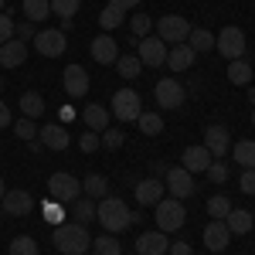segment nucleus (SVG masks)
I'll use <instances>...</instances> for the list:
<instances>
[{
    "label": "nucleus",
    "mask_w": 255,
    "mask_h": 255,
    "mask_svg": "<svg viewBox=\"0 0 255 255\" xmlns=\"http://www.w3.org/2000/svg\"><path fill=\"white\" fill-rule=\"evenodd\" d=\"M96 218H99V225L109 232V235H119V232H126L129 225H133V211H129V204L123 201V197H102L96 204Z\"/></svg>",
    "instance_id": "1"
},
{
    "label": "nucleus",
    "mask_w": 255,
    "mask_h": 255,
    "mask_svg": "<svg viewBox=\"0 0 255 255\" xmlns=\"http://www.w3.org/2000/svg\"><path fill=\"white\" fill-rule=\"evenodd\" d=\"M55 249L61 255H85L92 249V235H89V228L79 225V221H61L55 225Z\"/></svg>",
    "instance_id": "2"
},
{
    "label": "nucleus",
    "mask_w": 255,
    "mask_h": 255,
    "mask_svg": "<svg viewBox=\"0 0 255 255\" xmlns=\"http://www.w3.org/2000/svg\"><path fill=\"white\" fill-rule=\"evenodd\" d=\"M153 208H157V211H153V218H157V228L163 232V235H170V232H180V228H184L187 211H184V204H180L177 197H160Z\"/></svg>",
    "instance_id": "3"
},
{
    "label": "nucleus",
    "mask_w": 255,
    "mask_h": 255,
    "mask_svg": "<svg viewBox=\"0 0 255 255\" xmlns=\"http://www.w3.org/2000/svg\"><path fill=\"white\" fill-rule=\"evenodd\" d=\"M48 194L51 201H58V204H72V201H79L82 197V180L72 174H51L48 177Z\"/></svg>",
    "instance_id": "4"
},
{
    "label": "nucleus",
    "mask_w": 255,
    "mask_h": 255,
    "mask_svg": "<svg viewBox=\"0 0 255 255\" xmlns=\"http://www.w3.org/2000/svg\"><path fill=\"white\" fill-rule=\"evenodd\" d=\"M139 113H143V99H139V92H133V89H119L116 96H113V116H116L119 123H136Z\"/></svg>",
    "instance_id": "5"
},
{
    "label": "nucleus",
    "mask_w": 255,
    "mask_h": 255,
    "mask_svg": "<svg viewBox=\"0 0 255 255\" xmlns=\"http://www.w3.org/2000/svg\"><path fill=\"white\" fill-rule=\"evenodd\" d=\"M215 48H218V55H221V58H228V61L245 58V31L235 27V24H232V27H225V31L218 34Z\"/></svg>",
    "instance_id": "6"
},
{
    "label": "nucleus",
    "mask_w": 255,
    "mask_h": 255,
    "mask_svg": "<svg viewBox=\"0 0 255 255\" xmlns=\"http://www.w3.org/2000/svg\"><path fill=\"white\" fill-rule=\"evenodd\" d=\"M187 34H191V20L180 14H167L163 20H157V38L167 44H184Z\"/></svg>",
    "instance_id": "7"
},
{
    "label": "nucleus",
    "mask_w": 255,
    "mask_h": 255,
    "mask_svg": "<svg viewBox=\"0 0 255 255\" xmlns=\"http://www.w3.org/2000/svg\"><path fill=\"white\" fill-rule=\"evenodd\" d=\"M34 48H38V55L44 58H61L65 51H68V38H65V31H55V27H48V31H38L34 34Z\"/></svg>",
    "instance_id": "8"
},
{
    "label": "nucleus",
    "mask_w": 255,
    "mask_h": 255,
    "mask_svg": "<svg viewBox=\"0 0 255 255\" xmlns=\"http://www.w3.org/2000/svg\"><path fill=\"white\" fill-rule=\"evenodd\" d=\"M153 96H157L160 109H180V106H184V85L177 79H160L157 89H153Z\"/></svg>",
    "instance_id": "9"
},
{
    "label": "nucleus",
    "mask_w": 255,
    "mask_h": 255,
    "mask_svg": "<svg viewBox=\"0 0 255 255\" xmlns=\"http://www.w3.org/2000/svg\"><path fill=\"white\" fill-rule=\"evenodd\" d=\"M136 58L143 61V65H150V68H160V65L167 61V48H163V41H160V38L146 34V38H139Z\"/></svg>",
    "instance_id": "10"
},
{
    "label": "nucleus",
    "mask_w": 255,
    "mask_h": 255,
    "mask_svg": "<svg viewBox=\"0 0 255 255\" xmlns=\"http://www.w3.org/2000/svg\"><path fill=\"white\" fill-rule=\"evenodd\" d=\"M167 191H170V197H177V201L191 197L194 194V174H187L184 167H170V170H167Z\"/></svg>",
    "instance_id": "11"
},
{
    "label": "nucleus",
    "mask_w": 255,
    "mask_h": 255,
    "mask_svg": "<svg viewBox=\"0 0 255 255\" xmlns=\"http://www.w3.org/2000/svg\"><path fill=\"white\" fill-rule=\"evenodd\" d=\"M228 242H232L228 225H225V221H218V218H211V225L204 228V249L218 255V252H225V249H228Z\"/></svg>",
    "instance_id": "12"
},
{
    "label": "nucleus",
    "mask_w": 255,
    "mask_h": 255,
    "mask_svg": "<svg viewBox=\"0 0 255 255\" xmlns=\"http://www.w3.org/2000/svg\"><path fill=\"white\" fill-rule=\"evenodd\" d=\"M61 82H65V92L72 99H82L89 92V85H92V82H89V72H85L82 65H68L65 75H61Z\"/></svg>",
    "instance_id": "13"
},
{
    "label": "nucleus",
    "mask_w": 255,
    "mask_h": 255,
    "mask_svg": "<svg viewBox=\"0 0 255 255\" xmlns=\"http://www.w3.org/2000/svg\"><path fill=\"white\" fill-rule=\"evenodd\" d=\"M38 139L44 150H65L72 136H68V129L61 126V123H48V126H38Z\"/></svg>",
    "instance_id": "14"
},
{
    "label": "nucleus",
    "mask_w": 255,
    "mask_h": 255,
    "mask_svg": "<svg viewBox=\"0 0 255 255\" xmlns=\"http://www.w3.org/2000/svg\"><path fill=\"white\" fill-rule=\"evenodd\" d=\"M31 208H34V197L27 194V191H7V194L0 197V211H7L10 218L27 215Z\"/></svg>",
    "instance_id": "15"
},
{
    "label": "nucleus",
    "mask_w": 255,
    "mask_h": 255,
    "mask_svg": "<svg viewBox=\"0 0 255 255\" xmlns=\"http://www.w3.org/2000/svg\"><path fill=\"white\" fill-rule=\"evenodd\" d=\"M167 249H170V238L160 228L157 232H143L136 238V255H167Z\"/></svg>",
    "instance_id": "16"
},
{
    "label": "nucleus",
    "mask_w": 255,
    "mask_h": 255,
    "mask_svg": "<svg viewBox=\"0 0 255 255\" xmlns=\"http://www.w3.org/2000/svg\"><path fill=\"white\" fill-rule=\"evenodd\" d=\"M197 61V51L184 41V44H174V48H167V68L170 72H187L191 65Z\"/></svg>",
    "instance_id": "17"
},
{
    "label": "nucleus",
    "mask_w": 255,
    "mask_h": 255,
    "mask_svg": "<svg viewBox=\"0 0 255 255\" xmlns=\"http://www.w3.org/2000/svg\"><path fill=\"white\" fill-rule=\"evenodd\" d=\"M204 146H208L211 157H225V153L232 150L228 129H225V126H208V129H204Z\"/></svg>",
    "instance_id": "18"
},
{
    "label": "nucleus",
    "mask_w": 255,
    "mask_h": 255,
    "mask_svg": "<svg viewBox=\"0 0 255 255\" xmlns=\"http://www.w3.org/2000/svg\"><path fill=\"white\" fill-rule=\"evenodd\" d=\"M211 160L215 157H211L208 146L201 143V146H187V150H184V163H180V167H184L187 174H204V170L211 167Z\"/></svg>",
    "instance_id": "19"
},
{
    "label": "nucleus",
    "mask_w": 255,
    "mask_h": 255,
    "mask_svg": "<svg viewBox=\"0 0 255 255\" xmlns=\"http://www.w3.org/2000/svg\"><path fill=\"white\" fill-rule=\"evenodd\" d=\"M24 58H27V44L24 41L10 38L0 44V68H17V65H24Z\"/></svg>",
    "instance_id": "20"
},
{
    "label": "nucleus",
    "mask_w": 255,
    "mask_h": 255,
    "mask_svg": "<svg viewBox=\"0 0 255 255\" xmlns=\"http://www.w3.org/2000/svg\"><path fill=\"white\" fill-rule=\"evenodd\" d=\"M89 48H92V58H96L99 65H116V58H119V44L109 38V34H99V38L92 41Z\"/></svg>",
    "instance_id": "21"
},
{
    "label": "nucleus",
    "mask_w": 255,
    "mask_h": 255,
    "mask_svg": "<svg viewBox=\"0 0 255 255\" xmlns=\"http://www.w3.org/2000/svg\"><path fill=\"white\" fill-rule=\"evenodd\" d=\"M163 191H167V184L160 177H146V180L136 184V204H157L163 197Z\"/></svg>",
    "instance_id": "22"
},
{
    "label": "nucleus",
    "mask_w": 255,
    "mask_h": 255,
    "mask_svg": "<svg viewBox=\"0 0 255 255\" xmlns=\"http://www.w3.org/2000/svg\"><path fill=\"white\" fill-rule=\"evenodd\" d=\"M82 119H85V126H89L92 133L109 129V109H106V106H99V102H89V106L82 109Z\"/></svg>",
    "instance_id": "23"
},
{
    "label": "nucleus",
    "mask_w": 255,
    "mask_h": 255,
    "mask_svg": "<svg viewBox=\"0 0 255 255\" xmlns=\"http://www.w3.org/2000/svg\"><path fill=\"white\" fill-rule=\"evenodd\" d=\"M225 225H228L232 238H235V235H249V232L255 228V218L249 215V211H235V208H232V211H228V218H225Z\"/></svg>",
    "instance_id": "24"
},
{
    "label": "nucleus",
    "mask_w": 255,
    "mask_h": 255,
    "mask_svg": "<svg viewBox=\"0 0 255 255\" xmlns=\"http://www.w3.org/2000/svg\"><path fill=\"white\" fill-rule=\"evenodd\" d=\"M96 204H99V201H92V197L72 201V211H68V218H72V221H79V225H89V221H96Z\"/></svg>",
    "instance_id": "25"
},
{
    "label": "nucleus",
    "mask_w": 255,
    "mask_h": 255,
    "mask_svg": "<svg viewBox=\"0 0 255 255\" xmlns=\"http://www.w3.org/2000/svg\"><path fill=\"white\" fill-rule=\"evenodd\" d=\"M232 157L242 163V170H255V139H238L232 146Z\"/></svg>",
    "instance_id": "26"
},
{
    "label": "nucleus",
    "mask_w": 255,
    "mask_h": 255,
    "mask_svg": "<svg viewBox=\"0 0 255 255\" xmlns=\"http://www.w3.org/2000/svg\"><path fill=\"white\" fill-rule=\"evenodd\" d=\"M123 20H126V10H123V7H116V3L109 0V7H102V14H99V27L109 34V31H116Z\"/></svg>",
    "instance_id": "27"
},
{
    "label": "nucleus",
    "mask_w": 255,
    "mask_h": 255,
    "mask_svg": "<svg viewBox=\"0 0 255 255\" xmlns=\"http://www.w3.org/2000/svg\"><path fill=\"white\" fill-rule=\"evenodd\" d=\"M228 82H232V85H252V65L245 58L228 61Z\"/></svg>",
    "instance_id": "28"
},
{
    "label": "nucleus",
    "mask_w": 255,
    "mask_h": 255,
    "mask_svg": "<svg viewBox=\"0 0 255 255\" xmlns=\"http://www.w3.org/2000/svg\"><path fill=\"white\" fill-rule=\"evenodd\" d=\"M82 191L92 197V201H102V197L109 194V180H106L102 174H89L85 180H82Z\"/></svg>",
    "instance_id": "29"
},
{
    "label": "nucleus",
    "mask_w": 255,
    "mask_h": 255,
    "mask_svg": "<svg viewBox=\"0 0 255 255\" xmlns=\"http://www.w3.org/2000/svg\"><path fill=\"white\" fill-rule=\"evenodd\" d=\"M89 252H96V255H123V245H119V238L116 235H99V238H92V249Z\"/></svg>",
    "instance_id": "30"
},
{
    "label": "nucleus",
    "mask_w": 255,
    "mask_h": 255,
    "mask_svg": "<svg viewBox=\"0 0 255 255\" xmlns=\"http://www.w3.org/2000/svg\"><path fill=\"white\" fill-rule=\"evenodd\" d=\"M17 102H20V113H24L27 119H38L41 113H44V99H41V92H24Z\"/></svg>",
    "instance_id": "31"
},
{
    "label": "nucleus",
    "mask_w": 255,
    "mask_h": 255,
    "mask_svg": "<svg viewBox=\"0 0 255 255\" xmlns=\"http://www.w3.org/2000/svg\"><path fill=\"white\" fill-rule=\"evenodd\" d=\"M136 126H139L143 136H160V133H163V119H160V113H139Z\"/></svg>",
    "instance_id": "32"
},
{
    "label": "nucleus",
    "mask_w": 255,
    "mask_h": 255,
    "mask_svg": "<svg viewBox=\"0 0 255 255\" xmlns=\"http://www.w3.org/2000/svg\"><path fill=\"white\" fill-rule=\"evenodd\" d=\"M116 72H119V79H136L139 72H143V61H139L136 55H119Z\"/></svg>",
    "instance_id": "33"
},
{
    "label": "nucleus",
    "mask_w": 255,
    "mask_h": 255,
    "mask_svg": "<svg viewBox=\"0 0 255 255\" xmlns=\"http://www.w3.org/2000/svg\"><path fill=\"white\" fill-rule=\"evenodd\" d=\"M187 44L194 48L197 55H201V51H215V34H211V31H204V27H197V31L187 34Z\"/></svg>",
    "instance_id": "34"
},
{
    "label": "nucleus",
    "mask_w": 255,
    "mask_h": 255,
    "mask_svg": "<svg viewBox=\"0 0 255 255\" xmlns=\"http://www.w3.org/2000/svg\"><path fill=\"white\" fill-rule=\"evenodd\" d=\"M24 14H27L31 24H34V20H48V14H51V0H24Z\"/></svg>",
    "instance_id": "35"
},
{
    "label": "nucleus",
    "mask_w": 255,
    "mask_h": 255,
    "mask_svg": "<svg viewBox=\"0 0 255 255\" xmlns=\"http://www.w3.org/2000/svg\"><path fill=\"white\" fill-rule=\"evenodd\" d=\"M7 255H41V249H38V242H34L31 235H17L14 242H10Z\"/></svg>",
    "instance_id": "36"
},
{
    "label": "nucleus",
    "mask_w": 255,
    "mask_h": 255,
    "mask_svg": "<svg viewBox=\"0 0 255 255\" xmlns=\"http://www.w3.org/2000/svg\"><path fill=\"white\" fill-rule=\"evenodd\" d=\"M228 211H232V201H228L225 194H215L211 201H208V215L218 218V221H225V218H228Z\"/></svg>",
    "instance_id": "37"
},
{
    "label": "nucleus",
    "mask_w": 255,
    "mask_h": 255,
    "mask_svg": "<svg viewBox=\"0 0 255 255\" xmlns=\"http://www.w3.org/2000/svg\"><path fill=\"white\" fill-rule=\"evenodd\" d=\"M79 3L82 0H51V14H58L61 20H72L79 14Z\"/></svg>",
    "instance_id": "38"
},
{
    "label": "nucleus",
    "mask_w": 255,
    "mask_h": 255,
    "mask_svg": "<svg viewBox=\"0 0 255 255\" xmlns=\"http://www.w3.org/2000/svg\"><path fill=\"white\" fill-rule=\"evenodd\" d=\"M14 133H17V139H27V143H31V139H38V126H34V119H17V123H14Z\"/></svg>",
    "instance_id": "39"
},
{
    "label": "nucleus",
    "mask_w": 255,
    "mask_h": 255,
    "mask_svg": "<svg viewBox=\"0 0 255 255\" xmlns=\"http://www.w3.org/2000/svg\"><path fill=\"white\" fill-rule=\"evenodd\" d=\"M129 27H133V38H146L150 27H153V17H146V14H133V17H129Z\"/></svg>",
    "instance_id": "40"
},
{
    "label": "nucleus",
    "mask_w": 255,
    "mask_h": 255,
    "mask_svg": "<svg viewBox=\"0 0 255 255\" xmlns=\"http://www.w3.org/2000/svg\"><path fill=\"white\" fill-rule=\"evenodd\" d=\"M99 143H102L106 150H119V146L126 143V136H123V129H102V133H99Z\"/></svg>",
    "instance_id": "41"
},
{
    "label": "nucleus",
    "mask_w": 255,
    "mask_h": 255,
    "mask_svg": "<svg viewBox=\"0 0 255 255\" xmlns=\"http://www.w3.org/2000/svg\"><path fill=\"white\" fill-rule=\"evenodd\" d=\"M41 211H44V221H51V225H61V221H65L61 204H58V201H51V197L44 201V208H41Z\"/></svg>",
    "instance_id": "42"
},
{
    "label": "nucleus",
    "mask_w": 255,
    "mask_h": 255,
    "mask_svg": "<svg viewBox=\"0 0 255 255\" xmlns=\"http://www.w3.org/2000/svg\"><path fill=\"white\" fill-rule=\"evenodd\" d=\"M34 34H38V31H34V24H31V20H14V38L17 41H24V44H27V41H34Z\"/></svg>",
    "instance_id": "43"
},
{
    "label": "nucleus",
    "mask_w": 255,
    "mask_h": 255,
    "mask_svg": "<svg viewBox=\"0 0 255 255\" xmlns=\"http://www.w3.org/2000/svg\"><path fill=\"white\" fill-rule=\"evenodd\" d=\"M204 174L211 177V184H221V180H228V167H225L221 160H211V167H208Z\"/></svg>",
    "instance_id": "44"
},
{
    "label": "nucleus",
    "mask_w": 255,
    "mask_h": 255,
    "mask_svg": "<svg viewBox=\"0 0 255 255\" xmlns=\"http://www.w3.org/2000/svg\"><path fill=\"white\" fill-rule=\"evenodd\" d=\"M79 146H82V153H96L99 146H102V143H99V133H92V129H89V133H82Z\"/></svg>",
    "instance_id": "45"
},
{
    "label": "nucleus",
    "mask_w": 255,
    "mask_h": 255,
    "mask_svg": "<svg viewBox=\"0 0 255 255\" xmlns=\"http://www.w3.org/2000/svg\"><path fill=\"white\" fill-rule=\"evenodd\" d=\"M10 38H14V20H10V14H0V44Z\"/></svg>",
    "instance_id": "46"
},
{
    "label": "nucleus",
    "mask_w": 255,
    "mask_h": 255,
    "mask_svg": "<svg viewBox=\"0 0 255 255\" xmlns=\"http://www.w3.org/2000/svg\"><path fill=\"white\" fill-rule=\"evenodd\" d=\"M238 187H242V194H255V170H242Z\"/></svg>",
    "instance_id": "47"
},
{
    "label": "nucleus",
    "mask_w": 255,
    "mask_h": 255,
    "mask_svg": "<svg viewBox=\"0 0 255 255\" xmlns=\"http://www.w3.org/2000/svg\"><path fill=\"white\" fill-rule=\"evenodd\" d=\"M167 255H191V245H187V242H170Z\"/></svg>",
    "instance_id": "48"
},
{
    "label": "nucleus",
    "mask_w": 255,
    "mask_h": 255,
    "mask_svg": "<svg viewBox=\"0 0 255 255\" xmlns=\"http://www.w3.org/2000/svg\"><path fill=\"white\" fill-rule=\"evenodd\" d=\"M10 123H14V119H10V109H7V106L0 102V129H7Z\"/></svg>",
    "instance_id": "49"
},
{
    "label": "nucleus",
    "mask_w": 255,
    "mask_h": 255,
    "mask_svg": "<svg viewBox=\"0 0 255 255\" xmlns=\"http://www.w3.org/2000/svg\"><path fill=\"white\" fill-rule=\"evenodd\" d=\"M113 3H116V7H123V10H136L139 0H113Z\"/></svg>",
    "instance_id": "50"
},
{
    "label": "nucleus",
    "mask_w": 255,
    "mask_h": 255,
    "mask_svg": "<svg viewBox=\"0 0 255 255\" xmlns=\"http://www.w3.org/2000/svg\"><path fill=\"white\" fill-rule=\"evenodd\" d=\"M249 102H252V106H255V89H249Z\"/></svg>",
    "instance_id": "51"
},
{
    "label": "nucleus",
    "mask_w": 255,
    "mask_h": 255,
    "mask_svg": "<svg viewBox=\"0 0 255 255\" xmlns=\"http://www.w3.org/2000/svg\"><path fill=\"white\" fill-rule=\"evenodd\" d=\"M3 194H7V187H3V177H0V197H3Z\"/></svg>",
    "instance_id": "52"
},
{
    "label": "nucleus",
    "mask_w": 255,
    "mask_h": 255,
    "mask_svg": "<svg viewBox=\"0 0 255 255\" xmlns=\"http://www.w3.org/2000/svg\"><path fill=\"white\" fill-rule=\"evenodd\" d=\"M3 7H7V0H0V14H3Z\"/></svg>",
    "instance_id": "53"
},
{
    "label": "nucleus",
    "mask_w": 255,
    "mask_h": 255,
    "mask_svg": "<svg viewBox=\"0 0 255 255\" xmlns=\"http://www.w3.org/2000/svg\"><path fill=\"white\" fill-rule=\"evenodd\" d=\"M0 92H3V75H0Z\"/></svg>",
    "instance_id": "54"
},
{
    "label": "nucleus",
    "mask_w": 255,
    "mask_h": 255,
    "mask_svg": "<svg viewBox=\"0 0 255 255\" xmlns=\"http://www.w3.org/2000/svg\"><path fill=\"white\" fill-rule=\"evenodd\" d=\"M252 126H255V113H252Z\"/></svg>",
    "instance_id": "55"
}]
</instances>
